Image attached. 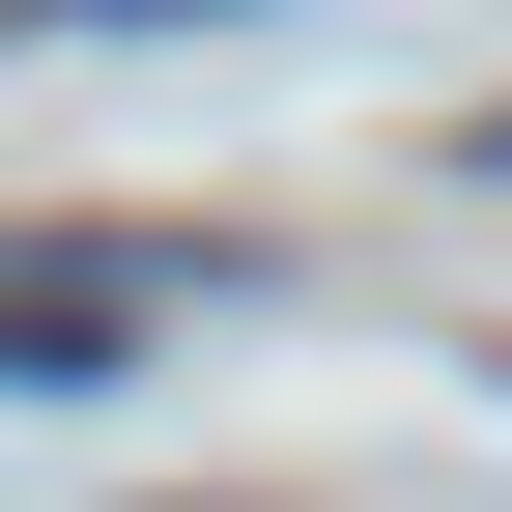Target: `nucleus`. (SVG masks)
<instances>
[{"label": "nucleus", "mask_w": 512, "mask_h": 512, "mask_svg": "<svg viewBox=\"0 0 512 512\" xmlns=\"http://www.w3.org/2000/svg\"><path fill=\"white\" fill-rule=\"evenodd\" d=\"M200 285L228 256H171V228H0V399H114Z\"/></svg>", "instance_id": "nucleus-1"}, {"label": "nucleus", "mask_w": 512, "mask_h": 512, "mask_svg": "<svg viewBox=\"0 0 512 512\" xmlns=\"http://www.w3.org/2000/svg\"><path fill=\"white\" fill-rule=\"evenodd\" d=\"M0 29H256V0H0Z\"/></svg>", "instance_id": "nucleus-2"}, {"label": "nucleus", "mask_w": 512, "mask_h": 512, "mask_svg": "<svg viewBox=\"0 0 512 512\" xmlns=\"http://www.w3.org/2000/svg\"><path fill=\"white\" fill-rule=\"evenodd\" d=\"M456 171H484V200H512V114H484V143H456Z\"/></svg>", "instance_id": "nucleus-3"}]
</instances>
